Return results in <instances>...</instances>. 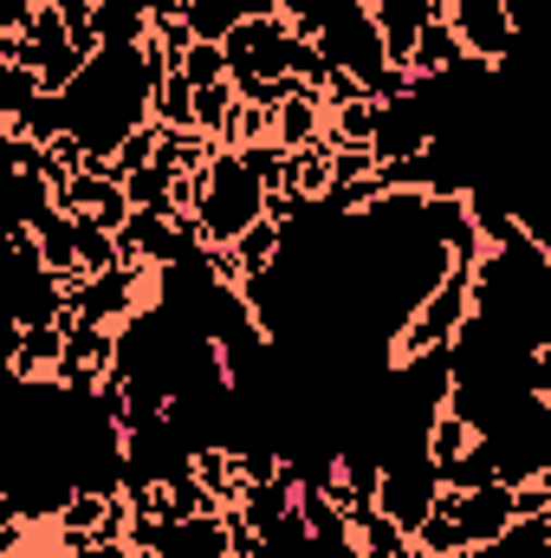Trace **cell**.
<instances>
[{"label": "cell", "mask_w": 551, "mask_h": 558, "mask_svg": "<svg viewBox=\"0 0 551 558\" xmlns=\"http://www.w3.org/2000/svg\"><path fill=\"white\" fill-rule=\"evenodd\" d=\"M474 318L519 357L551 351V247L519 228L474 267Z\"/></svg>", "instance_id": "obj_2"}, {"label": "cell", "mask_w": 551, "mask_h": 558, "mask_svg": "<svg viewBox=\"0 0 551 558\" xmlns=\"http://www.w3.org/2000/svg\"><path fill=\"white\" fill-rule=\"evenodd\" d=\"M474 441H480V428H474V422L461 416L454 403H441V410H434V422H428V461H434V468L461 461V454H467Z\"/></svg>", "instance_id": "obj_15"}, {"label": "cell", "mask_w": 551, "mask_h": 558, "mask_svg": "<svg viewBox=\"0 0 551 558\" xmlns=\"http://www.w3.org/2000/svg\"><path fill=\"white\" fill-rule=\"evenodd\" d=\"M234 118H241V92H234V78H221V85H201L195 92V131L215 143L234 137Z\"/></svg>", "instance_id": "obj_14"}, {"label": "cell", "mask_w": 551, "mask_h": 558, "mask_svg": "<svg viewBox=\"0 0 551 558\" xmlns=\"http://www.w3.org/2000/svg\"><path fill=\"white\" fill-rule=\"evenodd\" d=\"M377 507L415 539V533L428 526V513L441 507V468H434L428 454L390 461V468H383V487H377Z\"/></svg>", "instance_id": "obj_8"}, {"label": "cell", "mask_w": 551, "mask_h": 558, "mask_svg": "<svg viewBox=\"0 0 551 558\" xmlns=\"http://www.w3.org/2000/svg\"><path fill=\"white\" fill-rule=\"evenodd\" d=\"M175 72H182L195 92H201V85H221V78H228V46H215V39H195V46H188V59H182Z\"/></svg>", "instance_id": "obj_21"}, {"label": "cell", "mask_w": 551, "mask_h": 558, "mask_svg": "<svg viewBox=\"0 0 551 558\" xmlns=\"http://www.w3.org/2000/svg\"><path fill=\"white\" fill-rule=\"evenodd\" d=\"M448 20H454V33H461V46H467L474 65H493V72H500V65L519 59V20H513V0H454Z\"/></svg>", "instance_id": "obj_7"}, {"label": "cell", "mask_w": 551, "mask_h": 558, "mask_svg": "<svg viewBox=\"0 0 551 558\" xmlns=\"http://www.w3.org/2000/svg\"><path fill=\"white\" fill-rule=\"evenodd\" d=\"M39 92H46V78H39L33 65H0V124H13V118H26Z\"/></svg>", "instance_id": "obj_18"}, {"label": "cell", "mask_w": 551, "mask_h": 558, "mask_svg": "<svg viewBox=\"0 0 551 558\" xmlns=\"http://www.w3.org/2000/svg\"><path fill=\"white\" fill-rule=\"evenodd\" d=\"M52 7H59V20H65V26H72V33H78V26H91V20H98V0H52Z\"/></svg>", "instance_id": "obj_24"}, {"label": "cell", "mask_w": 551, "mask_h": 558, "mask_svg": "<svg viewBox=\"0 0 551 558\" xmlns=\"http://www.w3.org/2000/svg\"><path fill=\"white\" fill-rule=\"evenodd\" d=\"M441 507L461 520L467 546H493V539H506L519 526V487L513 481H493V487H474V494L441 487Z\"/></svg>", "instance_id": "obj_9"}, {"label": "cell", "mask_w": 551, "mask_h": 558, "mask_svg": "<svg viewBox=\"0 0 551 558\" xmlns=\"http://www.w3.org/2000/svg\"><path fill=\"white\" fill-rule=\"evenodd\" d=\"M364 558H383V553H364Z\"/></svg>", "instance_id": "obj_26"}, {"label": "cell", "mask_w": 551, "mask_h": 558, "mask_svg": "<svg viewBox=\"0 0 551 558\" xmlns=\"http://www.w3.org/2000/svg\"><path fill=\"white\" fill-rule=\"evenodd\" d=\"M175 65L162 59V46H105L85 59V72L65 92V118L72 137L85 143L91 162H111L124 143L137 137L143 124H156V92Z\"/></svg>", "instance_id": "obj_1"}, {"label": "cell", "mask_w": 551, "mask_h": 558, "mask_svg": "<svg viewBox=\"0 0 551 558\" xmlns=\"http://www.w3.org/2000/svg\"><path fill=\"white\" fill-rule=\"evenodd\" d=\"M493 481H506V474H500L493 441H474L461 461H448V468H441V487H454V494H474V487H493Z\"/></svg>", "instance_id": "obj_17"}, {"label": "cell", "mask_w": 551, "mask_h": 558, "mask_svg": "<svg viewBox=\"0 0 551 558\" xmlns=\"http://www.w3.org/2000/svg\"><path fill=\"white\" fill-rule=\"evenodd\" d=\"M118 241H124V260H137V267H156V274L208 247L195 215H162V208H137V215L124 221V234H118Z\"/></svg>", "instance_id": "obj_6"}, {"label": "cell", "mask_w": 551, "mask_h": 558, "mask_svg": "<svg viewBox=\"0 0 551 558\" xmlns=\"http://www.w3.org/2000/svg\"><path fill=\"white\" fill-rule=\"evenodd\" d=\"M415 539H421V553H428V558H454V553H467V533H461V520H454L448 507H434V513H428V526H421Z\"/></svg>", "instance_id": "obj_22"}, {"label": "cell", "mask_w": 551, "mask_h": 558, "mask_svg": "<svg viewBox=\"0 0 551 558\" xmlns=\"http://www.w3.org/2000/svg\"><path fill=\"white\" fill-rule=\"evenodd\" d=\"M292 52H298V33L285 13H267V20H241L228 33V78L234 92L247 98L254 85H273V78H292Z\"/></svg>", "instance_id": "obj_5"}, {"label": "cell", "mask_w": 551, "mask_h": 558, "mask_svg": "<svg viewBox=\"0 0 551 558\" xmlns=\"http://www.w3.org/2000/svg\"><path fill=\"white\" fill-rule=\"evenodd\" d=\"M78 558H143V553L131 546V539H105V533H98V539H91Z\"/></svg>", "instance_id": "obj_25"}, {"label": "cell", "mask_w": 551, "mask_h": 558, "mask_svg": "<svg viewBox=\"0 0 551 558\" xmlns=\"http://www.w3.org/2000/svg\"><path fill=\"white\" fill-rule=\"evenodd\" d=\"M267 202H273V189H267V175L247 162V149H215L201 169H195V221H201V241L208 247H234L247 228H260L267 221Z\"/></svg>", "instance_id": "obj_3"}, {"label": "cell", "mask_w": 551, "mask_h": 558, "mask_svg": "<svg viewBox=\"0 0 551 558\" xmlns=\"http://www.w3.org/2000/svg\"><path fill=\"white\" fill-rule=\"evenodd\" d=\"M143 558H234V533H228L221 507L215 513H195V520H162L156 526V546Z\"/></svg>", "instance_id": "obj_10"}, {"label": "cell", "mask_w": 551, "mask_h": 558, "mask_svg": "<svg viewBox=\"0 0 551 558\" xmlns=\"http://www.w3.org/2000/svg\"><path fill=\"white\" fill-rule=\"evenodd\" d=\"M33 20H39V7H33V0H0V33H7V39H26V33H33Z\"/></svg>", "instance_id": "obj_23"}, {"label": "cell", "mask_w": 551, "mask_h": 558, "mask_svg": "<svg viewBox=\"0 0 551 558\" xmlns=\"http://www.w3.org/2000/svg\"><path fill=\"white\" fill-rule=\"evenodd\" d=\"M298 507V481L292 474H273V481H247L241 487V513L254 520V533H273L279 520Z\"/></svg>", "instance_id": "obj_12"}, {"label": "cell", "mask_w": 551, "mask_h": 558, "mask_svg": "<svg viewBox=\"0 0 551 558\" xmlns=\"http://www.w3.org/2000/svg\"><path fill=\"white\" fill-rule=\"evenodd\" d=\"M377 13V33H383V52H390V65H415V46H421V33H428V20H441L448 13V0H377L370 7Z\"/></svg>", "instance_id": "obj_11"}, {"label": "cell", "mask_w": 551, "mask_h": 558, "mask_svg": "<svg viewBox=\"0 0 551 558\" xmlns=\"http://www.w3.org/2000/svg\"><path fill=\"white\" fill-rule=\"evenodd\" d=\"M33 241H39V254H46L52 274H85V267H78V221H72L65 208H52V215L33 228Z\"/></svg>", "instance_id": "obj_16"}, {"label": "cell", "mask_w": 551, "mask_h": 558, "mask_svg": "<svg viewBox=\"0 0 551 558\" xmlns=\"http://www.w3.org/2000/svg\"><path fill=\"white\" fill-rule=\"evenodd\" d=\"M182 20H188V33H195V39H215V46H228V33L241 26L234 0H188V7H182Z\"/></svg>", "instance_id": "obj_20"}, {"label": "cell", "mask_w": 551, "mask_h": 558, "mask_svg": "<svg viewBox=\"0 0 551 558\" xmlns=\"http://www.w3.org/2000/svg\"><path fill=\"white\" fill-rule=\"evenodd\" d=\"M467 59V46H461V33H454V20L441 13V20H428V33H421V46H415V78H441V72H454Z\"/></svg>", "instance_id": "obj_13"}, {"label": "cell", "mask_w": 551, "mask_h": 558, "mask_svg": "<svg viewBox=\"0 0 551 558\" xmlns=\"http://www.w3.org/2000/svg\"><path fill=\"white\" fill-rule=\"evenodd\" d=\"M467 318H474V260H454L448 279L421 299L409 312V325L396 331V344H390V364H409V357H441V351H454V338L467 331Z\"/></svg>", "instance_id": "obj_4"}, {"label": "cell", "mask_w": 551, "mask_h": 558, "mask_svg": "<svg viewBox=\"0 0 551 558\" xmlns=\"http://www.w3.org/2000/svg\"><path fill=\"white\" fill-rule=\"evenodd\" d=\"M156 124H162V131H195V85H188L182 72L162 78V92H156Z\"/></svg>", "instance_id": "obj_19"}, {"label": "cell", "mask_w": 551, "mask_h": 558, "mask_svg": "<svg viewBox=\"0 0 551 558\" xmlns=\"http://www.w3.org/2000/svg\"><path fill=\"white\" fill-rule=\"evenodd\" d=\"M448 7H454V0H448Z\"/></svg>", "instance_id": "obj_27"}]
</instances>
